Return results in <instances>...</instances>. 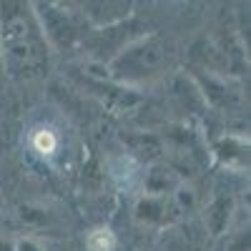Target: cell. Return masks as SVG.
Segmentation results:
<instances>
[{
	"label": "cell",
	"instance_id": "obj_1",
	"mask_svg": "<svg viewBox=\"0 0 251 251\" xmlns=\"http://www.w3.org/2000/svg\"><path fill=\"white\" fill-rule=\"evenodd\" d=\"M30 146H33V151L38 156H43V158H50L55 156V151L60 149V138L53 128H48V126H40V128L33 131L30 136Z\"/></svg>",
	"mask_w": 251,
	"mask_h": 251
},
{
	"label": "cell",
	"instance_id": "obj_2",
	"mask_svg": "<svg viewBox=\"0 0 251 251\" xmlns=\"http://www.w3.org/2000/svg\"><path fill=\"white\" fill-rule=\"evenodd\" d=\"M86 246L88 251H113L116 249V234L111 228H93V231L86 236Z\"/></svg>",
	"mask_w": 251,
	"mask_h": 251
}]
</instances>
